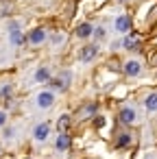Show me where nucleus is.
<instances>
[{
	"mask_svg": "<svg viewBox=\"0 0 157 159\" xmlns=\"http://www.w3.org/2000/svg\"><path fill=\"white\" fill-rule=\"evenodd\" d=\"M135 118H137V113H135V109H133V107H122V109H120V113H118V120H120L122 124H133V122H135Z\"/></svg>",
	"mask_w": 157,
	"mask_h": 159,
	"instance_id": "obj_5",
	"label": "nucleus"
},
{
	"mask_svg": "<svg viewBox=\"0 0 157 159\" xmlns=\"http://www.w3.org/2000/svg\"><path fill=\"white\" fill-rule=\"evenodd\" d=\"M144 105H146L148 111H157V94H148L146 100H144Z\"/></svg>",
	"mask_w": 157,
	"mask_h": 159,
	"instance_id": "obj_14",
	"label": "nucleus"
},
{
	"mask_svg": "<svg viewBox=\"0 0 157 159\" xmlns=\"http://www.w3.org/2000/svg\"><path fill=\"white\" fill-rule=\"evenodd\" d=\"M113 26H116V33L124 35V33H129V31H131V18L122 13V16H118V18L113 20Z\"/></svg>",
	"mask_w": 157,
	"mask_h": 159,
	"instance_id": "obj_4",
	"label": "nucleus"
},
{
	"mask_svg": "<svg viewBox=\"0 0 157 159\" xmlns=\"http://www.w3.org/2000/svg\"><path fill=\"white\" fill-rule=\"evenodd\" d=\"M13 135H16V129H11V126H7V129L2 131V137H5V139H11Z\"/></svg>",
	"mask_w": 157,
	"mask_h": 159,
	"instance_id": "obj_19",
	"label": "nucleus"
},
{
	"mask_svg": "<svg viewBox=\"0 0 157 159\" xmlns=\"http://www.w3.org/2000/svg\"><path fill=\"white\" fill-rule=\"evenodd\" d=\"M96 52H98L96 46H83V48L79 50V59H81V61H92V59L96 57Z\"/></svg>",
	"mask_w": 157,
	"mask_h": 159,
	"instance_id": "obj_8",
	"label": "nucleus"
},
{
	"mask_svg": "<svg viewBox=\"0 0 157 159\" xmlns=\"http://www.w3.org/2000/svg\"><path fill=\"white\" fill-rule=\"evenodd\" d=\"M9 42H11L16 48H20V46L26 42V37L22 35V31H20V24H18V22H11V24H9Z\"/></svg>",
	"mask_w": 157,
	"mask_h": 159,
	"instance_id": "obj_2",
	"label": "nucleus"
},
{
	"mask_svg": "<svg viewBox=\"0 0 157 159\" xmlns=\"http://www.w3.org/2000/svg\"><path fill=\"white\" fill-rule=\"evenodd\" d=\"M94 126H96V129L105 126V118H103V116H96V120H94Z\"/></svg>",
	"mask_w": 157,
	"mask_h": 159,
	"instance_id": "obj_20",
	"label": "nucleus"
},
{
	"mask_svg": "<svg viewBox=\"0 0 157 159\" xmlns=\"http://www.w3.org/2000/svg\"><path fill=\"white\" fill-rule=\"evenodd\" d=\"M124 74L127 76H140V72H142V63L140 61H135V59H129L127 63H124Z\"/></svg>",
	"mask_w": 157,
	"mask_h": 159,
	"instance_id": "obj_7",
	"label": "nucleus"
},
{
	"mask_svg": "<svg viewBox=\"0 0 157 159\" xmlns=\"http://www.w3.org/2000/svg\"><path fill=\"white\" fill-rule=\"evenodd\" d=\"M129 144H131V135H129V133H120L118 139H116V148H124V146H129Z\"/></svg>",
	"mask_w": 157,
	"mask_h": 159,
	"instance_id": "obj_13",
	"label": "nucleus"
},
{
	"mask_svg": "<svg viewBox=\"0 0 157 159\" xmlns=\"http://www.w3.org/2000/svg\"><path fill=\"white\" fill-rule=\"evenodd\" d=\"M0 150H2V148H0Z\"/></svg>",
	"mask_w": 157,
	"mask_h": 159,
	"instance_id": "obj_23",
	"label": "nucleus"
},
{
	"mask_svg": "<svg viewBox=\"0 0 157 159\" xmlns=\"http://www.w3.org/2000/svg\"><path fill=\"white\" fill-rule=\"evenodd\" d=\"M11 92H13V87H11V83H7V85H2V89H0V98H5V100H9V96H11Z\"/></svg>",
	"mask_w": 157,
	"mask_h": 159,
	"instance_id": "obj_18",
	"label": "nucleus"
},
{
	"mask_svg": "<svg viewBox=\"0 0 157 159\" xmlns=\"http://www.w3.org/2000/svg\"><path fill=\"white\" fill-rule=\"evenodd\" d=\"M48 81H50V70H48L46 66L37 68V72H35V83H48Z\"/></svg>",
	"mask_w": 157,
	"mask_h": 159,
	"instance_id": "obj_11",
	"label": "nucleus"
},
{
	"mask_svg": "<svg viewBox=\"0 0 157 159\" xmlns=\"http://www.w3.org/2000/svg\"><path fill=\"white\" fill-rule=\"evenodd\" d=\"M55 146H57V150H61V152L68 150V148H70V135H68V133H59Z\"/></svg>",
	"mask_w": 157,
	"mask_h": 159,
	"instance_id": "obj_10",
	"label": "nucleus"
},
{
	"mask_svg": "<svg viewBox=\"0 0 157 159\" xmlns=\"http://www.w3.org/2000/svg\"><path fill=\"white\" fill-rule=\"evenodd\" d=\"M92 33H94V26H92L90 22H83V24H79V26H76V37H81V39L92 37Z\"/></svg>",
	"mask_w": 157,
	"mask_h": 159,
	"instance_id": "obj_9",
	"label": "nucleus"
},
{
	"mask_svg": "<svg viewBox=\"0 0 157 159\" xmlns=\"http://www.w3.org/2000/svg\"><path fill=\"white\" fill-rule=\"evenodd\" d=\"M137 46H140V44H137L135 37H124V39H122V48H124V50H140Z\"/></svg>",
	"mask_w": 157,
	"mask_h": 159,
	"instance_id": "obj_12",
	"label": "nucleus"
},
{
	"mask_svg": "<svg viewBox=\"0 0 157 159\" xmlns=\"http://www.w3.org/2000/svg\"><path fill=\"white\" fill-rule=\"evenodd\" d=\"M70 81H72V72H61V74H59V83H61L63 89L70 85Z\"/></svg>",
	"mask_w": 157,
	"mask_h": 159,
	"instance_id": "obj_16",
	"label": "nucleus"
},
{
	"mask_svg": "<svg viewBox=\"0 0 157 159\" xmlns=\"http://www.w3.org/2000/svg\"><path fill=\"white\" fill-rule=\"evenodd\" d=\"M50 135V122H39L35 129H33V137L35 142H46Z\"/></svg>",
	"mask_w": 157,
	"mask_h": 159,
	"instance_id": "obj_3",
	"label": "nucleus"
},
{
	"mask_svg": "<svg viewBox=\"0 0 157 159\" xmlns=\"http://www.w3.org/2000/svg\"><path fill=\"white\" fill-rule=\"evenodd\" d=\"M26 42H29V44H33V46L44 44V42H46V31H44V29H33V31L26 35Z\"/></svg>",
	"mask_w": 157,
	"mask_h": 159,
	"instance_id": "obj_6",
	"label": "nucleus"
},
{
	"mask_svg": "<svg viewBox=\"0 0 157 159\" xmlns=\"http://www.w3.org/2000/svg\"><path fill=\"white\" fill-rule=\"evenodd\" d=\"M35 102H37L39 109H50V107L55 105V92H53V89H44V92H39V94L35 96Z\"/></svg>",
	"mask_w": 157,
	"mask_h": 159,
	"instance_id": "obj_1",
	"label": "nucleus"
},
{
	"mask_svg": "<svg viewBox=\"0 0 157 159\" xmlns=\"http://www.w3.org/2000/svg\"><path fill=\"white\" fill-rule=\"evenodd\" d=\"M92 35H94V39H96V42H103V39L107 37V31H105L103 26H98V29H94V33H92Z\"/></svg>",
	"mask_w": 157,
	"mask_h": 159,
	"instance_id": "obj_17",
	"label": "nucleus"
},
{
	"mask_svg": "<svg viewBox=\"0 0 157 159\" xmlns=\"http://www.w3.org/2000/svg\"><path fill=\"white\" fill-rule=\"evenodd\" d=\"M7 124V111H2V109H0V129H2Z\"/></svg>",
	"mask_w": 157,
	"mask_h": 159,
	"instance_id": "obj_21",
	"label": "nucleus"
},
{
	"mask_svg": "<svg viewBox=\"0 0 157 159\" xmlns=\"http://www.w3.org/2000/svg\"><path fill=\"white\" fill-rule=\"evenodd\" d=\"M120 2H124V0H120Z\"/></svg>",
	"mask_w": 157,
	"mask_h": 159,
	"instance_id": "obj_22",
	"label": "nucleus"
},
{
	"mask_svg": "<svg viewBox=\"0 0 157 159\" xmlns=\"http://www.w3.org/2000/svg\"><path fill=\"white\" fill-rule=\"evenodd\" d=\"M68 126H70V116H61V118H59V122H57L59 133H68Z\"/></svg>",
	"mask_w": 157,
	"mask_h": 159,
	"instance_id": "obj_15",
	"label": "nucleus"
}]
</instances>
